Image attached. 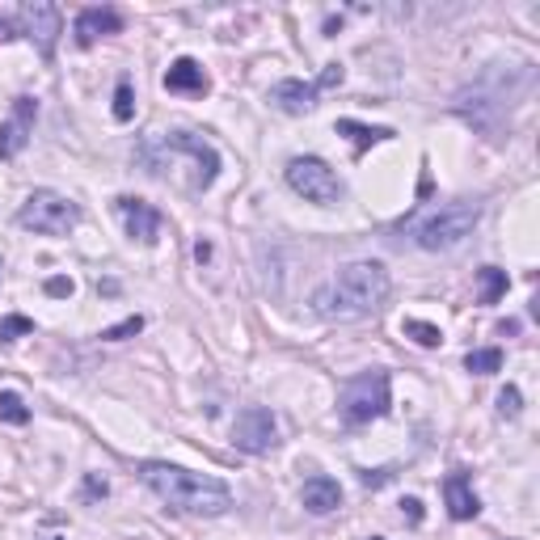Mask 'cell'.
<instances>
[{
	"label": "cell",
	"mask_w": 540,
	"mask_h": 540,
	"mask_svg": "<svg viewBox=\"0 0 540 540\" xmlns=\"http://www.w3.org/2000/svg\"><path fill=\"white\" fill-rule=\"evenodd\" d=\"M464 368L473 376H494L502 368V350L498 347H486V350H469L464 355Z\"/></svg>",
	"instance_id": "21"
},
{
	"label": "cell",
	"mask_w": 540,
	"mask_h": 540,
	"mask_svg": "<svg viewBox=\"0 0 540 540\" xmlns=\"http://www.w3.org/2000/svg\"><path fill=\"white\" fill-rule=\"evenodd\" d=\"M34 115H39V102H34V98H17L9 123H0V161H14V156L30 144Z\"/></svg>",
	"instance_id": "11"
},
{
	"label": "cell",
	"mask_w": 540,
	"mask_h": 540,
	"mask_svg": "<svg viewBox=\"0 0 540 540\" xmlns=\"http://www.w3.org/2000/svg\"><path fill=\"white\" fill-rule=\"evenodd\" d=\"M477 219H481V203H477V199H456V203L439 207L431 216L414 219L410 237L426 254H448V249H456V245L477 228Z\"/></svg>",
	"instance_id": "3"
},
{
	"label": "cell",
	"mask_w": 540,
	"mask_h": 540,
	"mask_svg": "<svg viewBox=\"0 0 540 540\" xmlns=\"http://www.w3.org/2000/svg\"><path fill=\"white\" fill-rule=\"evenodd\" d=\"M270 102L287 110V115H304L317 106V80H279L270 89Z\"/></svg>",
	"instance_id": "15"
},
{
	"label": "cell",
	"mask_w": 540,
	"mask_h": 540,
	"mask_svg": "<svg viewBox=\"0 0 540 540\" xmlns=\"http://www.w3.org/2000/svg\"><path fill=\"white\" fill-rule=\"evenodd\" d=\"M401 511H405L414 524H418V519H423V502H418V498H405V502H401Z\"/></svg>",
	"instance_id": "29"
},
{
	"label": "cell",
	"mask_w": 540,
	"mask_h": 540,
	"mask_svg": "<svg viewBox=\"0 0 540 540\" xmlns=\"http://www.w3.org/2000/svg\"><path fill=\"white\" fill-rule=\"evenodd\" d=\"M115 211L123 216V224H127V237H131V241L153 245L156 237H161V211H156L153 203H144V199H131V194H123V199H115Z\"/></svg>",
	"instance_id": "12"
},
{
	"label": "cell",
	"mask_w": 540,
	"mask_h": 540,
	"mask_svg": "<svg viewBox=\"0 0 540 540\" xmlns=\"http://www.w3.org/2000/svg\"><path fill=\"white\" fill-rule=\"evenodd\" d=\"M287 186L317 207H334L338 199H342V178L325 165L321 156H296V161L287 165Z\"/></svg>",
	"instance_id": "6"
},
{
	"label": "cell",
	"mask_w": 540,
	"mask_h": 540,
	"mask_svg": "<svg viewBox=\"0 0 540 540\" xmlns=\"http://www.w3.org/2000/svg\"><path fill=\"white\" fill-rule=\"evenodd\" d=\"M498 410L507 414V418H515V414L524 410V397H519V388H515V385H507V388L498 393Z\"/></svg>",
	"instance_id": "26"
},
{
	"label": "cell",
	"mask_w": 540,
	"mask_h": 540,
	"mask_svg": "<svg viewBox=\"0 0 540 540\" xmlns=\"http://www.w3.org/2000/svg\"><path fill=\"white\" fill-rule=\"evenodd\" d=\"M401 334L414 338L418 347H439V342H443L439 325H431V321H414V317H405V321H401Z\"/></svg>",
	"instance_id": "22"
},
{
	"label": "cell",
	"mask_w": 540,
	"mask_h": 540,
	"mask_svg": "<svg viewBox=\"0 0 540 540\" xmlns=\"http://www.w3.org/2000/svg\"><path fill=\"white\" fill-rule=\"evenodd\" d=\"M300 502H304L312 515H330L342 507V486H338L334 477H309L304 489H300Z\"/></svg>",
	"instance_id": "17"
},
{
	"label": "cell",
	"mask_w": 540,
	"mask_h": 540,
	"mask_svg": "<svg viewBox=\"0 0 540 540\" xmlns=\"http://www.w3.org/2000/svg\"><path fill=\"white\" fill-rule=\"evenodd\" d=\"M72 292H77V284H72V279H60V275H55V279H47V296L64 300V296H72Z\"/></svg>",
	"instance_id": "27"
},
{
	"label": "cell",
	"mask_w": 540,
	"mask_h": 540,
	"mask_svg": "<svg viewBox=\"0 0 540 540\" xmlns=\"http://www.w3.org/2000/svg\"><path fill=\"white\" fill-rule=\"evenodd\" d=\"M507 93H489L486 85H473V89L456 93V102H452V110L461 118H469L477 131H486L489 140H498L502 131V115H507Z\"/></svg>",
	"instance_id": "7"
},
{
	"label": "cell",
	"mask_w": 540,
	"mask_h": 540,
	"mask_svg": "<svg viewBox=\"0 0 540 540\" xmlns=\"http://www.w3.org/2000/svg\"><path fill=\"white\" fill-rule=\"evenodd\" d=\"M106 489H110V486H106V481H102L98 473L85 477V498H106Z\"/></svg>",
	"instance_id": "28"
},
{
	"label": "cell",
	"mask_w": 540,
	"mask_h": 540,
	"mask_svg": "<svg viewBox=\"0 0 540 540\" xmlns=\"http://www.w3.org/2000/svg\"><path fill=\"white\" fill-rule=\"evenodd\" d=\"M140 481L153 494H161L173 511H186V515H224L232 507V489L224 481H216V477H207V473H191L182 464L144 461Z\"/></svg>",
	"instance_id": "1"
},
{
	"label": "cell",
	"mask_w": 540,
	"mask_h": 540,
	"mask_svg": "<svg viewBox=\"0 0 540 540\" xmlns=\"http://www.w3.org/2000/svg\"><path fill=\"white\" fill-rule=\"evenodd\" d=\"M131 115H135V93H131L127 80H118V89H115V118H118V123H131Z\"/></svg>",
	"instance_id": "24"
},
{
	"label": "cell",
	"mask_w": 540,
	"mask_h": 540,
	"mask_svg": "<svg viewBox=\"0 0 540 540\" xmlns=\"http://www.w3.org/2000/svg\"><path fill=\"white\" fill-rule=\"evenodd\" d=\"M477 279H481V304H498V300L507 296V287H511L507 270H498V266H481Z\"/></svg>",
	"instance_id": "19"
},
{
	"label": "cell",
	"mask_w": 540,
	"mask_h": 540,
	"mask_svg": "<svg viewBox=\"0 0 540 540\" xmlns=\"http://www.w3.org/2000/svg\"><path fill=\"white\" fill-rule=\"evenodd\" d=\"M393 284L380 262H350L317 292V312L321 317H368L388 300Z\"/></svg>",
	"instance_id": "2"
},
{
	"label": "cell",
	"mask_w": 540,
	"mask_h": 540,
	"mask_svg": "<svg viewBox=\"0 0 540 540\" xmlns=\"http://www.w3.org/2000/svg\"><path fill=\"white\" fill-rule=\"evenodd\" d=\"M443 502H448L452 519H473V515L481 511V502H477V494H473V481H469L461 469L443 477Z\"/></svg>",
	"instance_id": "14"
},
{
	"label": "cell",
	"mask_w": 540,
	"mask_h": 540,
	"mask_svg": "<svg viewBox=\"0 0 540 540\" xmlns=\"http://www.w3.org/2000/svg\"><path fill=\"white\" fill-rule=\"evenodd\" d=\"M51 540H60V536H51Z\"/></svg>",
	"instance_id": "31"
},
{
	"label": "cell",
	"mask_w": 540,
	"mask_h": 540,
	"mask_svg": "<svg viewBox=\"0 0 540 540\" xmlns=\"http://www.w3.org/2000/svg\"><path fill=\"white\" fill-rule=\"evenodd\" d=\"M26 334H34V321L22 317V312H14V317L0 321V342H17V338H26Z\"/></svg>",
	"instance_id": "23"
},
{
	"label": "cell",
	"mask_w": 540,
	"mask_h": 540,
	"mask_svg": "<svg viewBox=\"0 0 540 540\" xmlns=\"http://www.w3.org/2000/svg\"><path fill=\"white\" fill-rule=\"evenodd\" d=\"M338 410H342V423L347 426H368L376 418L388 414V372H359L342 385V397H338Z\"/></svg>",
	"instance_id": "4"
},
{
	"label": "cell",
	"mask_w": 540,
	"mask_h": 540,
	"mask_svg": "<svg viewBox=\"0 0 540 540\" xmlns=\"http://www.w3.org/2000/svg\"><path fill=\"white\" fill-rule=\"evenodd\" d=\"M338 135H347V140L355 144V156H359V153H368L372 144L393 140L397 131L393 127H368V123H355V118H338Z\"/></svg>",
	"instance_id": "18"
},
{
	"label": "cell",
	"mask_w": 540,
	"mask_h": 540,
	"mask_svg": "<svg viewBox=\"0 0 540 540\" xmlns=\"http://www.w3.org/2000/svg\"><path fill=\"white\" fill-rule=\"evenodd\" d=\"M169 148V153H178V156H186L194 165V173H199V191H207L211 182H216V173H219V156H216V148L207 140H199V135H191V131H173V135H165L161 140Z\"/></svg>",
	"instance_id": "10"
},
{
	"label": "cell",
	"mask_w": 540,
	"mask_h": 540,
	"mask_svg": "<svg viewBox=\"0 0 540 540\" xmlns=\"http://www.w3.org/2000/svg\"><path fill=\"white\" fill-rule=\"evenodd\" d=\"M17 224L30 232H42V237H64V232H72L80 224V207L68 194L34 191L17 211Z\"/></svg>",
	"instance_id": "5"
},
{
	"label": "cell",
	"mask_w": 540,
	"mask_h": 540,
	"mask_svg": "<svg viewBox=\"0 0 540 540\" xmlns=\"http://www.w3.org/2000/svg\"><path fill=\"white\" fill-rule=\"evenodd\" d=\"M0 423H9V426H26L30 423V405L17 397L14 388L0 393Z\"/></svg>",
	"instance_id": "20"
},
{
	"label": "cell",
	"mask_w": 540,
	"mask_h": 540,
	"mask_svg": "<svg viewBox=\"0 0 540 540\" xmlns=\"http://www.w3.org/2000/svg\"><path fill=\"white\" fill-rule=\"evenodd\" d=\"M140 330H144V317H127V321H118V325H110V330H102V338H106V342H123V338L140 334Z\"/></svg>",
	"instance_id": "25"
},
{
	"label": "cell",
	"mask_w": 540,
	"mask_h": 540,
	"mask_svg": "<svg viewBox=\"0 0 540 540\" xmlns=\"http://www.w3.org/2000/svg\"><path fill=\"white\" fill-rule=\"evenodd\" d=\"M17 26L42 51V60H51L55 39L64 34V14H60V5H51V0H30V5L17 9Z\"/></svg>",
	"instance_id": "8"
},
{
	"label": "cell",
	"mask_w": 540,
	"mask_h": 540,
	"mask_svg": "<svg viewBox=\"0 0 540 540\" xmlns=\"http://www.w3.org/2000/svg\"><path fill=\"white\" fill-rule=\"evenodd\" d=\"M207 72L199 60H191V55H182V60H173L165 72V89L169 93H207Z\"/></svg>",
	"instance_id": "16"
},
{
	"label": "cell",
	"mask_w": 540,
	"mask_h": 540,
	"mask_svg": "<svg viewBox=\"0 0 540 540\" xmlns=\"http://www.w3.org/2000/svg\"><path fill=\"white\" fill-rule=\"evenodd\" d=\"M232 443L249 456H262L279 443V423H275V414L266 405H249V410L237 414V423H232Z\"/></svg>",
	"instance_id": "9"
},
{
	"label": "cell",
	"mask_w": 540,
	"mask_h": 540,
	"mask_svg": "<svg viewBox=\"0 0 540 540\" xmlns=\"http://www.w3.org/2000/svg\"><path fill=\"white\" fill-rule=\"evenodd\" d=\"M0 39H9V22H0Z\"/></svg>",
	"instance_id": "30"
},
{
	"label": "cell",
	"mask_w": 540,
	"mask_h": 540,
	"mask_svg": "<svg viewBox=\"0 0 540 540\" xmlns=\"http://www.w3.org/2000/svg\"><path fill=\"white\" fill-rule=\"evenodd\" d=\"M123 30V14L110 9V5H93V9H80L77 14V42L89 47V42L106 39V34H118Z\"/></svg>",
	"instance_id": "13"
}]
</instances>
